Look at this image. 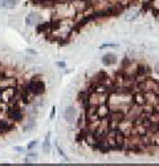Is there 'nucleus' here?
Masks as SVG:
<instances>
[{"label":"nucleus","instance_id":"1","mask_svg":"<svg viewBox=\"0 0 159 166\" xmlns=\"http://www.w3.org/2000/svg\"><path fill=\"white\" fill-rule=\"evenodd\" d=\"M16 86L15 88H5L0 89V101H3L5 104H15L16 102Z\"/></svg>","mask_w":159,"mask_h":166},{"label":"nucleus","instance_id":"2","mask_svg":"<svg viewBox=\"0 0 159 166\" xmlns=\"http://www.w3.org/2000/svg\"><path fill=\"white\" fill-rule=\"evenodd\" d=\"M27 89H28L33 96H40L45 92V84H44L41 80H39V78H33L32 81L28 84Z\"/></svg>","mask_w":159,"mask_h":166},{"label":"nucleus","instance_id":"3","mask_svg":"<svg viewBox=\"0 0 159 166\" xmlns=\"http://www.w3.org/2000/svg\"><path fill=\"white\" fill-rule=\"evenodd\" d=\"M16 85H17V81L15 77L7 76V75H0V89L15 88Z\"/></svg>","mask_w":159,"mask_h":166},{"label":"nucleus","instance_id":"4","mask_svg":"<svg viewBox=\"0 0 159 166\" xmlns=\"http://www.w3.org/2000/svg\"><path fill=\"white\" fill-rule=\"evenodd\" d=\"M15 121L11 118H0V133H8L15 128Z\"/></svg>","mask_w":159,"mask_h":166},{"label":"nucleus","instance_id":"5","mask_svg":"<svg viewBox=\"0 0 159 166\" xmlns=\"http://www.w3.org/2000/svg\"><path fill=\"white\" fill-rule=\"evenodd\" d=\"M7 116L11 118V120L13 121H21L24 117L23 112H21V109L20 108H10V109H7Z\"/></svg>","mask_w":159,"mask_h":166},{"label":"nucleus","instance_id":"6","mask_svg":"<svg viewBox=\"0 0 159 166\" xmlns=\"http://www.w3.org/2000/svg\"><path fill=\"white\" fill-rule=\"evenodd\" d=\"M40 23H41V16H40L39 13H36V12L29 13V15L25 17V24H27L28 27L39 25Z\"/></svg>","mask_w":159,"mask_h":166},{"label":"nucleus","instance_id":"7","mask_svg":"<svg viewBox=\"0 0 159 166\" xmlns=\"http://www.w3.org/2000/svg\"><path fill=\"white\" fill-rule=\"evenodd\" d=\"M143 97H145V104L149 105H156V100H158V96L156 93H154L153 91H147L143 93Z\"/></svg>","mask_w":159,"mask_h":166},{"label":"nucleus","instance_id":"8","mask_svg":"<svg viewBox=\"0 0 159 166\" xmlns=\"http://www.w3.org/2000/svg\"><path fill=\"white\" fill-rule=\"evenodd\" d=\"M76 117H77V110H76V108L68 106L66 109H65V112H64V118L68 121V122H73V121L76 120Z\"/></svg>","mask_w":159,"mask_h":166},{"label":"nucleus","instance_id":"9","mask_svg":"<svg viewBox=\"0 0 159 166\" xmlns=\"http://www.w3.org/2000/svg\"><path fill=\"white\" fill-rule=\"evenodd\" d=\"M115 62H117V55H114V53H106L102 57V64L106 67H110Z\"/></svg>","mask_w":159,"mask_h":166},{"label":"nucleus","instance_id":"10","mask_svg":"<svg viewBox=\"0 0 159 166\" xmlns=\"http://www.w3.org/2000/svg\"><path fill=\"white\" fill-rule=\"evenodd\" d=\"M17 4V0H0V7L5 10H12Z\"/></svg>","mask_w":159,"mask_h":166},{"label":"nucleus","instance_id":"11","mask_svg":"<svg viewBox=\"0 0 159 166\" xmlns=\"http://www.w3.org/2000/svg\"><path fill=\"white\" fill-rule=\"evenodd\" d=\"M49 138H50V133H48V134H46V137H45V142H44V146H42V152H44V153H48L49 149H50Z\"/></svg>","mask_w":159,"mask_h":166},{"label":"nucleus","instance_id":"12","mask_svg":"<svg viewBox=\"0 0 159 166\" xmlns=\"http://www.w3.org/2000/svg\"><path fill=\"white\" fill-rule=\"evenodd\" d=\"M36 145H37V141H32V142L28 143V146H27V149H28V150H32L33 147L36 146Z\"/></svg>","mask_w":159,"mask_h":166},{"label":"nucleus","instance_id":"13","mask_svg":"<svg viewBox=\"0 0 159 166\" xmlns=\"http://www.w3.org/2000/svg\"><path fill=\"white\" fill-rule=\"evenodd\" d=\"M57 152H59V153H60V156H61L62 158H64V160H68V157H66V156H65V154H64V152H62V150H61V147H59V146H57Z\"/></svg>","mask_w":159,"mask_h":166},{"label":"nucleus","instance_id":"14","mask_svg":"<svg viewBox=\"0 0 159 166\" xmlns=\"http://www.w3.org/2000/svg\"><path fill=\"white\" fill-rule=\"evenodd\" d=\"M33 125H35V121L33 120H31V122L28 125H25V130H29L31 128H33Z\"/></svg>","mask_w":159,"mask_h":166},{"label":"nucleus","instance_id":"15","mask_svg":"<svg viewBox=\"0 0 159 166\" xmlns=\"http://www.w3.org/2000/svg\"><path fill=\"white\" fill-rule=\"evenodd\" d=\"M109 47H118V45H117V44H104V45H101L100 48L105 49V48H109Z\"/></svg>","mask_w":159,"mask_h":166},{"label":"nucleus","instance_id":"16","mask_svg":"<svg viewBox=\"0 0 159 166\" xmlns=\"http://www.w3.org/2000/svg\"><path fill=\"white\" fill-rule=\"evenodd\" d=\"M57 67H59L60 69H65V67H66V64H65L64 61H59V62H57Z\"/></svg>","mask_w":159,"mask_h":166},{"label":"nucleus","instance_id":"17","mask_svg":"<svg viewBox=\"0 0 159 166\" xmlns=\"http://www.w3.org/2000/svg\"><path fill=\"white\" fill-rule=\"evenodd\" d=\"M27 158H37V154H35V153H29L28 156H27Z\"/></svg>","mask_w":159,"mask_h":166},{"label":"nucleus","instance_id":"18","mask_svg":"<svg viewBox=\"0 0 159 166\" xmlns=\"http://www.w3.org/2000/svg\"><path fill=\"white\" fill-rule=\"evenodd\" d=\"M154 71H155L156 75H159V62H156V65H155V68H154Z\"/></svg>","mask_w":159,"mask_h":166},{"label":"nucleus","instance_id":"19","mask_svg":"<svg viewBox=\"0 0 159 166\" xmlns=\"http://www.w3.org/2000/svg\"><path fill=\"white\" fill-rule=\"evenodd\" d=\"M15 150H17V152H23V147H20V146H16V147H15Z\"/></svg>","mask_w":159,"mask_h":166}]
</instances>
